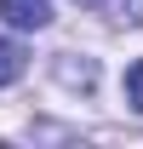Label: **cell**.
Wrapping results in <instances>:
<instances>
[{"label": "cell", "mask_w": 143, "mask_h": 149, "mask_svg": "<svg viewBox=\"0 0 143 149\" xmlns=\"http://www.w3.org/2000/svg\"><path fill=\"white\" fill-rule=\"evenodd\" d=\"M80 6H86V12H92V6H103V0H80Z\"/></svg>", "instance_id": "obj_4"}, {"label": "cell", "mask_w": 143, "mask_h": 149, "mask_svg": "<svg viewBox=\"0 0 143 149\" xmlns=\"http://www.w3.org/2000/svg\"><path fill=\"white\" fill-rule=\"evenodd\" d=\"M126 103H132V109L143 115V57L132 63V69H126Z\"/></svg>", "instance_id": "obj_3"}, {"label": "cell", "mask_w": 143, "mask_h": 149, "mask_svg": "<svg viewBox=\"0 0 143 149\" xmlns=\"http://www.w3.org/2000/svg\"><path fill=\"white\" fill-rule=\"evenodd\" d=\"M23 69H29V52H23L17 40H0V86L23 80Z\"/></svg>", "instance_id": "obj_2"}, {"label": "cell", "mask_w": 143, "mask_h": 149, "mask_svg": "<svg viewBox=\"0 0 143 149\" xmlns=\"http://www.w3.org/2000/svg\"><path fill=\"white\" fill-rule=\"evenodd\" d=\"M0 17L12 29H46L52 23V0H0Z\"/></svg>", "instance_id": "obj_1"}]
</instances>
